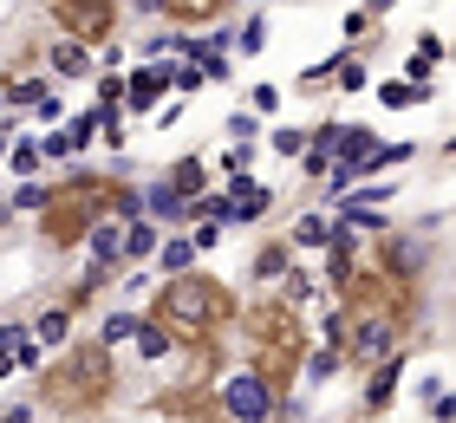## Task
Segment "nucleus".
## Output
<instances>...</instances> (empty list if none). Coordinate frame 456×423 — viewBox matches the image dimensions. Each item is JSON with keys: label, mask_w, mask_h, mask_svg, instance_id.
Segmentation results:
<instances>
[{"label": "nucleus", "mask_w": 456, "mask_h": 423, "mask_svg": "<svg viewBox=\"0 0 456 423\" xmlns=\"http://www.w3.org/2000/svg\"><path fill=\"white\" fill-rule=\"evenodd\" d=\"M151 320H163L170 332H183V338H209L222 320H228V293L216 287V281H196V273H183V281H170L157 293V313Z\"/></svg>", "instance_id": "1"}, {"label": "nucleus", "mask_w": 456, "mask_h": 423, "mask_svg": "<svg viewBox=\"0 0 456 423\" xmlns=\"http://www.w3.org/2000/svg\"><path fill=\"white\" fill-rule=\"evenodd\" d=\"M216 411L228 423H274L281 417V391H274V371H235L228 385L216 391Z\"/></svg>", "instance_id": "2"}, {"label": "nucleus", "mask_w": 456, "mask_h": 423, "mask_svg": "<svg viewBox=\"0 0 456 423\" xmlns=\"http://www.w3.org/2000/svg\"><path fill=\"white\" fill-rule=\"evenodd\" d=\"M346 352L359 358V365H391V358H398V326H391L385 313H352Z\"/></svg>", "instance_id": "3"}, {"label": "nucleus", "mask_w": 456, "mask_h": 423, "mask_svg": "<svg viewBox=\"0 0 456 423\" xmlns=\"http://www.w3.org/2000/svg\"><path fill=\"white\" fill-rule=\"evenodd\" d=\"M228 196H235V222H261L267 202H274V189L255 183V176H228Z\"/></svg>", "instance_id": "4"}, {"label": "nucleus", "mask_w": 456, "mask_h": 423, "mask_svg": "<svg viewBox=\"0 0 456 423\" xmlns=\"http://www.w3.org/2000/svg\"><path fill=\"white\" fill-rule=\"evenodd\" d=\"M163 78H176L170 66H163V59H157V66H143V72H131V111H151V118H157V92H163Z\"/></svg>", "instance_id": "5"}, {"label": "nucleus", "mask_w": 456, "mask_h": 423, "mask_svg": "<svg viewBox=\"0 0 456 423\" xmlns=\"http://www.w3.org/2000/svg\"><path fill=\"white\" fill-rule=\"evenodd\" d=\"M143 208H151L157 222H190V216H196V202H183L170 183H151V189H143Z\"/></svg>", "instance_id": "6"}, {"label": "nucleus", "mask_w": 456, "mask_h": 423, "mask_svg": "<svg viewBox=\"0 0 456 423\" xmlns=\"http://www.w3.org/2000/svg\"><path fill=\"white\" fill-rule=\"evenodd\" d=\"M163 183H170L183 202H202V183H209V169H202V157H176V163H170V176H163Z\"/></svg>", "instance_id": "7"}, {"label": "nucleus", "mask_w": 456, "mask_h": 423, "mask_svg": "<svg viewBox=\"0 0 456 423\" xmlns=\"http://www.w3.org/2000/svg\"><path fill=\"white\" fill-rule=\"evenodd\" d=\"M86 248H92L98 267H118V261H124V228H118V222H98L92 235H86Z\"/></svg>", "instance_id": "8"}, {"label": "nucleus", "mask_w": 456, "mask_h": 423, "mask_svg": "<svg viewBox=\"0 0 456 423\" xmlns=\"http://www.w3.org/2000/svg\"><path fill=\"white\" fill-rule=\"evenodd\" d=\"M53 72H59V78H86V72H92V59H86V39H72V33L59 39V46H53Z\"/></svg>", "instance_id": "9"}, {"label": "nucleus", "mask_w": 456, "mask_h": 423, "mask_svg": "<svg viewBox=\"0 0 456 423\" xmlns=\"http://www.w3.org/2000/svg\"><path fill=\"white\" fill-rule=\"evenodd\" d=\"M143 332V313H105V320H98V346H124V338H137Z\"/></svg>", "instance_id": "10"}, {"label": "nucleus", "mask_w": 456, "mask_h": 423, "mask_svg": "<svg viewBox=\"0 0 456 423\" xmlns=\"http://www.w3.org/2000/svg\"><path fill=\"white\" fill-rule=\"evenodd\" d=\"M98 7H105V0H72V7H66V27H72V39H86V33H105V27H111V20L98 13Z\"/></svg>", "instance_id": "11"}, {"label": "nucleus", "mask_w": 456, "mask_h": 423, "mask_svg": "<svg viewBox=\"0 0 456 423\" xmlns=\"http://www.w3.org/2000/svg\"><path fill=\"white\" fill-rule=\"evenodd\" d=\"M33 338H39V346H66V338H72V306H53V313H39V326H33Z\"/></svg>", "instance_id": "12"}, {"label": "nucleus", "mask_w": 456, "mask_h": 423, "mask_svg": "<svg viewBox=\"0 0 456 423\" xmlns=\"http://www.w3.org/2000/svg\"><path fill=\"white\" fill-rule=\"evenodd\" d=\"M437 59H444V39L424 33L418 46H411V59H404V66H411V85H430V66H437Z\"/></svg>", "instance_id": "13"}, {"label": "nucleus", "mask_w": 456, "mask_h": 423, "mask_svg": "<svg viewBox=\"0 0 456 423\" xmlns=\"http://www.w3.org/2000/svg\"><path fill=\"white\" fill-rule=\"evenodd\" d=\"M196 241H163V254H157V267H163V281H183L190 273V261H196Z\"/></svg>", "instance_id": "14"}, {"label": "nucleus", "mask_w": 456, "mask_h": 423, "mask_svg": "<svg viewBox=\"0 0 456 423\" xmlns=\"http://www.w3.org/2000/svg\"><path fill=\"white\" fill-rule=\"evenodd\" d=\"M333 235H339V216H306V222L294 228L300 248H333Z\"/></svg>", "instance_id": "15"}, {"label": "nucleus", "mask_w": 456, "mask_h": 423, "mask_svg": "<svg viewBox=\"0 0 456 423\" xmlns=\"http://www.w3.org/2000/svg\"><path fill=\"white\" fill-rule=\"evenodd\" d=\"M371 371H379V378L365 385V404H371V411H385V404H391V391H398V371H404V365L391 358V365H371Z\"/></svg>", "instance_id": "16"}, {"label": "nucleus", "mask_w": 456, "mask_h": 423, "mask_svg": "<svg viewBox=\"0 0 456 423\" xmlns=\"http://www.w3.org/2000/svg\"><path fill=\"white\" fill-rule=\"evenodd\" d=\"M176 346V332L170 326H163V320H151V313H143V332H137V352L143 358H163V352H170Z\"/></svg>", "instance_id": "17"}, {"label": "nucleus", "mask_w": 456, "mask_h": 423, "mask_svg": "<svg viewBox=\"0 0 456 423\" xmlns=\"http://www.w3.org/2000/svg\"><path fill=\"white\" fill-rule=\"evenodd\" d=\"M151 254H157V228L131 222V228H124V261H151Z\"/></svg>", "instance_id": "18"}, {"label": "nucleus", "mask_w": 456, "mask_h": 423, "mask_svg": "<svg viewBox=\"0 0 456 423\" xmlns=\"http://www.w3.org/2000/svg\"><path fill=\"white\" fill-rule=\"evenodd\" d=\"M98 104L118 118V104H131V78H118V72H98Z\"/></svg>", "instance_id": "19"}, {"label": "nucleus", "mask_w": 456, "mask_h": 423, "mask_svg": "<svg viewBox=\"0 0 456 423\" xmlns=\"http://www.w3.org/2000/svg\"><path fill=\"white\" fill-rule=\"evenodd\" d=\"M255 281H261V287H267V281H287V248H281V241L255 254Z\"/></svg>", "instance_id": "20"}, {"label": "nucleus", "mask_w": 456, "mask_h": 423, "mask_svg": "<svg viewBox=\"0 0 456 423\" xmlns=\"http://www.w3.org/2000/svg\"><path fill=\"white\" fill-rule=\"evenodd\" d=\"M39 163H46V143H27V137H20V143H13V176H33Z\"/></svg>", "instance_id": "21"}, {"label": "nucleus", "mask_w": 456, "mask_h": 423, "mask_svg": "<svg viewBox=\"0 0 456 423\" xmlns=\"http://www.w3.org/2000/svg\"><path fill=\"white\" fill-rule=\"evenodd\" d=\"M7 104H46V78H20V85H7Z\"/></svg>", "instance_id": "22"}, {"label": "nucleus", "mask_w": 456, "mask_h": 423, "mask_svg": "<svg viewBox=\"0 0 456 423\" xmlns=\"http://www.w3.org/2000/svg\"><path fill=\"white\" fill-rule=\"evenodd\" d=\"M333 371H339V352H333V346L306 358V385H326V378H333Z\"/></svg>", "instance_id": "23"}, {"label": "nucleus", "mask_w": 456, "mask_h": 423, "mask_svg": "<svg viewBox=\"0 0 456 423\" xmlns=\"http://www.w3.org/2000/svg\"><path fill=\"white\" fill-rule=\"evenodd\" d=\"M39 358H46V346H39V338L27 332V338L13 346V365H20V371H39Z\"/></svg>", "instance_id": "24"}, {"label": "nucleus", "mask_w": 456, "mask_h": 423, "mask_svg": "<svg viewBox=\"0 0 456 423\" xmlns=\"http://www.w3.org/2000/svg\"><path fill=\"white\" fill-rule=\"evenodd\" d=\"M274 150H281V157H306V150H314V137H306V131H281Z\"/></svg>", "instance_id": "25"}, {"label": "nucleus", "mask_w": 456, "mask_h": 423, "mask_svg": "<svg viewBox=\"0 0 456 423\" xmlns=\"http://www.w3.org/2000/svg\"><path fill=\"white\" fill-rule=\"evenodd\" d=\"M333 78L346 85V92H359V85H365V66H359L352 53H339V72H333Z\"/></svg>", "instance_id": "26"}, {"label": "nucleus", "mask_w": 456, "mask_h": 423, "mask_svg": "<svg viewBox=\"0 0 456 423\" xmlns=\"http://www.w3.org/2000/svg\"><path fill=\"white\" fill-rule=\"evenodd\" d=\"M267 46V20H248L241 27V53H261Z\"/></svg>", "instance_id": "27"}, {"label": "nucleus", "mask_w": 456, "mask_h": 423, "mask_svg": "<svg viewBox=\"0 0 456 423\" xmlns=\"http://www.w3.org/2000/svg\"><path fill=\"white\" fill-rule=\"evenodd\" d=\"M13 208H53V196H46V189H39V183H27V189H20V196H13Z\"/></svg>", "instance_id": "28"}, {"label": "nucleus", "mask_w": 456, "mask_h": 423, "mask_svg": "<svg viewBox=\"0 0 456 423\" xmlns=\"http://www.w3.org/2000/svg\"><path fill=\"white\" fill-rule=\"evenodd\" d=\"M418 92H424V85H385V92H379V98L391 104V111H398V104H411V98H418Z\"/></svg>", "instance_id": "29"}, {"label": "nucleus", "mask_w": 456, "mask_h": 423, "mask_svg": "<svg viewBox=\"0 0 456 423\" xmlns=\"http://www.w3.org/2000/svg\"><path fill=\"white\" fill-rule=\"evenodd\" d=\"M66 157H72V137L53 131V137H46V163H66Z\"/></svg>", "instance_id": "30"}, {"label": "nucleus", "mask_w": 456, "mask_h": 423, "mask_svg": "<svg viewBox=\"0 0 456 423\" xmlns=\"http://www.w3.org/2000/svg\"><path fill=\"white\" fill-rule=\"evenodd\" d=\"M248 104H255V111H281V92H274V85H255V98H248Z\"/></svg>", "instance_id": "31"}, {"label": "nucleus", "mask_w": 456, "mask_h": 423, "mask_svg": "<svg viewBox=\"0 0 456 423\" xmlns=\"http://www.w3.org/2000/svg\"><path fill=\"white\" fill-rule=\"evenodd\" d=\"M248 163H255L248 150H228V157H222V169H228V176H248Z\"/></svg>", "instance_id": "32"}, {"label": "nucleus", "mask_w": 456, "mask_h": 423, "mask_svg": "<svg viewBox=\"0 0 456 423\" xmlns=\"http://www.w3.org/2000/svg\"><path fill=\"white\" fill-rule=\"evenodd\" d=\"M20 338H27V326H0V352H13Z\"/></svg>", "instance_id": "33"}, {"label": "nucleus", "mask_w": 456, "mask_h": 423, "mask_svg": "<svg viewBox=\"0 0 456 423\" xmlns=\"http://www.w3.org/2000/svg\"><path fill=\"white\" fill-rule=\"evenodd\" d=\"M0 423H33V411H27V404H13V411L0 417Z\"/></svg>", "instance_id": "34"}, {"label": "nucleus", "mask_w": 456, "mask_h": 423, "mask_svg": "<svg viewBox=\"0 0 456 423\" xmlns=\"http://www.w3.org/2000/svg\"><path fill=\"white\" fill-rule=\"evenodd\" d=\"M437 417H444V423H456V397H437Z\"/></svg>", "instance_id": "35"}, {"label": "nucleus", "mask_w": 456, "mask_h": 423, "mask_svg": "<svg viewBox=\"0 0 456 423\" xmlns=\"http://www.w3.org/2000/svg\"><path fill=\"white\" fill-rule=\"evenodd\" d=\"M20 365H13V352H0V378H13Z\"/></svg>", "instance_id": "36"}, {"label": "nucleus", "mask_w": 456, "mask_h": 423, "mask_svg": "<svg viewBox=\"0 0 456 423\" xmlns=\"http://www.w3.org/2000/svg\"><path fill=\"white\" fill-rule=\"evenodd\" d=\"M365 7H371V13H385V7H391V0H365Z\"/></svg>", "instance_id": "37"}, {"label": "nucleus", "mask_w": 456, "mask_h": 423, "mask_svg": "<svg viewBox=\"0 0 456 423\" xmlns=\"http://www.w3.org/2000/svg\"><path fill=\"white\" fill-rule=\"evenodd\" d=\"M0 104H7V85H0Z\"/></svg>", "instance_id": "38"}]
</instances>
